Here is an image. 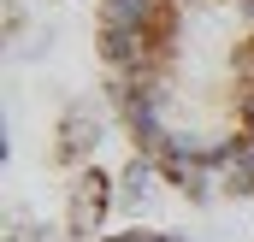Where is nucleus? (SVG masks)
Segmentation results:
<instances>
[{"mask_svg": "<svg viewBox=\"0 0 254 242\" xmlns=\"http://www.w3.org/2000/svg\"><path fill=\"white\" fill-rule=\"evenodd\" d=\"M154 178H160V172L136 154L125 172H119V207H142V201H148V189H154Z\"/></svg>", "mask_w": 254, "mask_h": 242, "instance_id": "obj_4", "label": "nucleus"}, {"mask_svg": "<svg viewBox=\"0 0 254 242\" xmlns=\"http://www.w3.org/2000/svg\"><path fill=\"white\" fill-rule=\"evenodd\" d=\"M101 242H184V237H160V231H119V237H101Z\"/></svg>", "mask_w": 254, "mask_h": 242, "instance_id": "obj_5", "label": "nucleus"}, {"mask_svg": "<svg viewBox=\"0 0 254 242\" xmlns=\"http://www.w3.org/2000/svg\"><path fill=\"white\" fill-rule=\"evenodd\" d=\"M95 142H101V124L89 119L83 107L60 119V160H65V166H83V160L95 154Z\"/></svg>", "mask_w": 254, "mask_h": 242, "instance_id": "obj_3", "label": "nucleus"}, {"mask_svg": "<svg viewBox=\"0 0 254 242\" xmlns=\"http://www.w3.org/2000/svg\"><path fill=\"white\" fill-rule=\"evenodd\" d=\"M95 54L130 148L184 201L254 195V0H101Z\"/></svg>", "mask_w": 254, "mask_h": 242, "instance_id": "obj_1", "label": "nucleus"}, {"mask_svg": "<svg viewBox=\"0 0 254 242\" xmlns=\"http://www.w3.org/2000/svg\"><path fill=\"white\" fill-rule=\"evenodd\" d=\"M113 201H119V183L107 178V172H95V166H77L71 172V201H65V231L83 237L95 219L113 213Z\"/></svg>", "mask_w": 254, "mask_h": 242, "instance_id": "obj_2", "label": "nucleus"}]
</instances>
